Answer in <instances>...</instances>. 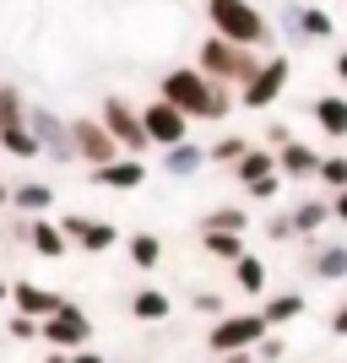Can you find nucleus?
I'll return each mask as SVG.
<instances>
[{"instance_id":"15","label":"nucleus","mask_w":347,"mask_h":363,"mask_svg":"<svg viewBox=\"0 0 347 363\" xmlns=\"http://www.w3.org/2000/svg\"><path fill=\"white\" fill-rule=\"evenodd\" d=\"M233 174H239V184H255V179H272V174H282V163H277V147H250L233 163Z\"/></svg>"},{"instance_id":"38","label":"nucleus","mask_w":347,"mask_h":363,"mask_svg":"<svg viewBox=\"0 0 347 363\" xmlns=\"http://www.w3.org/2000/svg\"><path fill=\"white\" fill-rule=\"evenodd\" d=\"M331 217H336V223H347V190H336V196H331Z\"/></svg>"},{"instance_id":"1","label":"nucleus","mask_w":347,"mask_h":363,"mask_svg":"<svg viewBox=\"0 0 347 363\" xmlns=\"http://www.w3.org/2000/svg\"><path fill=\"white\" fill-rule=\"evenodd\" d=\"M158 92H163L168 104H180L190 120H223L228 108H233V92H228V82L206 76L201 65H180V71H168L163 82H158Z\"/></svg>"},{"instance_id":"6","label":"nucleus","mask_w":347,"mask_h":363,"mask_svg":"<svg viewBox=\"0 0 347 363\" xmlns=\"http://www.w3.org/2000/svg\"><path fill=\"white\" fill-rule=\"evenodd\" d=\"M71 136H76V157H87L92 168H104L120 157V141H114V130H109L104 120H71Z\"/></svg>"},{"instance_id":"30","label":"nucleus","mask_w":347,"mask_h":363,"mask_svg":"<svg viewBox=\"0 0 347 363\" xmlns=\"http://www.w3.org/2000/svg\"><path fill=\"white\" fill-rule=\"evenodd\" d=\"M22 125V92L16 87H0V130Z\"/></svg>"},{"instance_id":"10","label":"nucleus","mask_w":347,"mask_h":363,"mask_svg":"<svg viewBox=\"0 0 347 363\" xmlns=\"http://www.w3.org/2000/svg\"><path fill=\"white\" fill-rule=\"evenodd\" d=\"M33 130H38V141H44V152L49 157H76V136H71V125L65 120H55V114H49V108H38V114H33Z\"/></svg>"},{"instance_id":"43","label":"nucleus","mask_w":347,"mask_h":363,"mask_svg":"<svg viewBox=\"0 0 347 363\" xmlns=\"http://www.w3.org/2000/svg\"><path fill=\"white\" fill-rule=\"evenodd\" d=\"M0 298H11V288H6V282H0Z\"/></svg>"},{"instance_id":"41","label":"nucleus","mask_w":347,"mask_h":363,"mask_svg":"<svg viewBox=\"0 0 347 363\" xmlns=\"http://www.w3.org/2000/svg\"><path fill=\"white\" fill-rule=\"evenodd\" d=\"M336 76H342V82H347V49H342V55H336Z\"/></svg>"},{"instance_id":"4","label":"nucleus","mask_w":347,"mask_h":363,"mask_svg":"<svg viewBox=\"0 0 347 363\" xmlns=\"http://www.w3.org/2000/svg\"><path fill=\"white\" fill-rule=\"evenodd\" d=\"M287 76H293L287 55H272V60H260V71H255V76H250V82L239 87V104H244V108H272L277 98H282Z\"/></svg>"},{"instance_id":"17","label":"nucleus","mask_w":347,"mask_h":363,"mask_svg":"<svg viewBox=\"0 0 347 363\" xmlns=\"http://www.w3.org/2000/svg\"><path fill=\"white\" fill-rule=\"evenodd\" d=\"M201 250H206L211 260H233L244 255V233H233V228H201Z\"/></svg>"},{"instance_id":"13","label":"nucleus","mask_w":347,"mask_h":363,"mask_svg":"<svg viewBox=\"0 0 347 363\" xmlns=\"http://www.w3.org/2000/svg\"><path fill=\"white\" fill-rule=\"evenodd\" d=\"M98 174V184H109V190H136L141 179H147V168H141V157L131 152V157H114V163H104V168H92Z\"/></svg>"},{"instance_id":"27","label":"nucleus","mask_w":347,"mask_h":363,"mask_svg":"<svg viewBox=\"0 0 347 363\" xmlns=\"http://www.w3.org/2000/svg\"><path fill=\"white\" fill-rule=\"evenodd\" d=\"M320 179H326V190H347V157L342 152H331V157H320Z\"/></svg>"},{"instance_id":"35","label":"nucleus","mask_w":347,"mask_h":363,"mask_svg":"<svg viewBox=\"0 0 347 363\" xmlns=\"http://www.w3.org/2000/svg\"><path fill=\"white\" fill-rule=\"evenodd\" d=\"M282 179L287 174H272V179H255V184H244V190H250V201H272L277 190H282Z\"/></svg>"},{"instance_id":"37","label":"nucleus","mask_w":347,"mask_h":363,"mask_svg":"<svg viewBox=\"0 0 347 363\" xmlns=\"http://www.w3.org/2000/svg\"><path fill=\"white\" fill-rule=\"evenodd\" d=\"M196 309H206V315H223V298H217V293H196Z\"/></svg>"},{"instance_id":"26","label":"nucleus","mask_w":347,"mask_h":363,"mask_svg":"<svg viewBox=\"0 0 347 363\" xmlns=\"http://www.w3.org/2000/svg\"><path fill=\"white\" fill-rule=\"evenodd\" d=\"M65 228H55V223H33V250H44V255H60L65 250Z\"/></svg>"},{"instance_id":"12","label":"nucleus","mask_w":347,"mask_h":363,"mask_svg":"<svg viewBox=\"0 0 347 363\" xmlns=\"http://www.w3.org/2000/svg\"><path fill=\"white\" fill-rule=\"evenodd\" d=\"M277 163H282L287 179H320V152L304 147V141H293V136L277 147Z\"/></svg>"},{"instance_id":"14","label":"nucleus","mask_w":347,"mask_h":363,"mask_svg":"<svg viewBox=\"0 0 347 363\" xmlns=\"http://www.w3.org/2000/svg\"><path fill=\"white\" fill-rule=\"evenodd\" d=\"M287 217H293V233H299V239H315L326 223H336V217H331V201H320V196L299 201V206H293Z\"/></svg>"},{"instance_id":"3","label":"nucleus","mask_w":347,"mask_h":363,"mask_svg":"<svg viewBox=\"0 0 347 363\" xmlns=\"http://www.w3.org/2000/svg\"><path fill=\"white\" fill-rule=\"evenodd\" d=\"M196 65L206 76H217V82H228V87H244V82L260 71V55L250 44H233V38H223V33H211L206 44H201Z\"/></svg>"},{"instance_id":"25","label":"nucleus","mask_w":347,"mask_h":363,"mask_svg":"<svg viewBox=\"0 0 347 363\" xmlns=\"http://www.w3.org/2000/svg\"><path fill=\"white\" fill-rule=\"evenodd\" d=\"M158 260H163V244L152 239V233H136V239H131V266H136V272H152Z\"/></svg>"},{"instance_id":"21","label":"nucleus","mask_w":347,"mask_h":363,"mask_svg":"<svg viewBox=\"0 0 347 363\" xmlns=\"http://www.w3.org/2000/svg\"><path fill=\"white\" fill-rule=\"evenodd\" d=\"M168 309H174V303H168V293H158V288H141L136 298H131V315H136V320H147V325L168 320Z\"/></svg>"},{"instance_id":"42","label":"nucleus","mask_w":347,"mask_h":363,"mask_svg":"<svg viewBox=\"0 0 347 363\" xmlns=\"http://www.w3.org/2000/svg\"><path fill=\"white\" fill-rule=\"evenodd\" d=\"M44 363H71V358H60V352H55V358H44Z\"/></svg>"},{"instance_id":"44","label":"nucleus","mask_w":347,"mask_h":363,"mask_svg":"<svg viewBox=\"0 0 347 363\" xmlns=\"http://www.w3.org/2000/svg\"><path fill=\"white\" fill-rule=\"evenodd\" d=\"M0 201H6V184H0Z\"/></svg>"},{"instance_id":"22","label":"nucleus","mask_w":347,"mask_h":363,"mask_svg":"<svg viewBox=\"0 0 347 363\" xmlns=\"http://www.w3.org/2000/svg\"><path fill=\"white\" fill-rule=\"evenodd\" d=\"M0 147L11 152V157H38V152H44V141H38V130H33V125H11V130H0Z\"/></svg>"},{"instance_id":"34","label":"nucleus","mask_w":347,"mask_h":363,"mask_svg":"<svg viewBox=\"0 0 347 363\" xmlns=\"http://www.w3.org/2000/svg\"><path fill=\"white\" fill-rule=\"evenodd\" d=\"M282 352H287V347H282V336H272V331L255 342V358H260V363H282Z\"/></svg>"},{"instance_id":"33","label":"nucleus","mask_w":347,"mask_h":363,"mask_svg":"<svg viewBox=\"0 0 347 363\" xmlns=\"http://www.w3.org/2000/svg\"><path fill=\"white\" fill-rule=\"evenodd\" d=\"M244 152H250V141H244V136H223L217 147H211V157H217V163H239Z\"/></svg>"},{"instance_id":"20","label":"nucleus","mask_w":347,"mask_h":363,"mask_svg":"<svg viewBox=\"0 0 347 363\" xmlns=\"http://www.w3.org/2000/svg\"><path fill=\"white\" fill-rule=\"evenodd\" d=\"M309 272H315L320 282H336V277H347V244H320Z\"/></svg>"},{"instance_id":"18","label":"nucleus","mask_w":347,"mask_h":363,"mask_svg":"<svg viewBox=\"0 0 347 363\" xmlns=\"http://www.w3.org/2000/svg\"><path fill=\"white\" fill-rule=\"evenodd\" d=\"M206 157H211V152H201L196 141H174V147H163V168L174 174V179H190Z\"/></svg>"},{"instance_id":"39","label":"nucleus","mask_w":347,"mask_h":363,"mask_svg":"<svg viewBox=\"0 0 347 363\" xmlns=\"http://www.w3.org/2000/svg\"><path fill=\"white\" fill-rule=\"evenodd\" d=\"M331 331L347 336V303H336V315H331Z\"/></svg>"},{"instance_id":"40","label":"nucleus","mask_w":347,"mask_h":363,"mask_svg":"<svg viewBox=\"0 0 347 363\" xmlns=\"http://www.w3.org/2000/svg\"><path fill=\"white\" fill-rule=\"evenodd\" d=\"M71 363H104V358H98V352H76Z\"/></svg>"},{"instance_id":"16","label":"nucleus","mask_w":347,"mask_h":363,"mask_svg":"<svg viewBox=\"0 0 347 363\" xmlns=\"http://www.w3.org/2000/svg\"><path fill=\"white\" fill-rule=\"evenodd\" d=\"M11 303L22 309V315H33V320H49L55 309H60V293H44V288H33V282H16L11 288Z\"/></svg>"},{"instance_id":"11","label":"nucleus","mask_w":347,"mask_h":363,"mask_svg":"<svg viewBox=\"0 0 347 363\" xmlns=\"http://www.w3.org/2000/svg\"><path fill=\"white\" fill-rule=\"evenodd\" d=\"M65 239L71 244H82V250H114V223H98V217H65Z\"/></svg>"},{"instance_id":"9","label":"nucleus","mask_w":347,"mask_h":363,"mask_svg":"<svg viewBox=\"0 0 347 363\" xmlns=\"http://www.w3.org/2000/svg\"><path fill=\"white\" fill-rule=\"evenodd\" d=\"M87 336H92L87 315L71 309V303H60V309L44 320V342H55V347H87Z\"/></svg>"},{"instance_id":"28","label":"nucleus","mask_w":347,"mask_h":363,"mask_svg":"<svg viewBox=\"0 0 347 363\" xmlns=\"http://www.w3.org/2000/svg\"><path fill=\"white\" fill-rule=\"evenodd\" d=\"M49 201H55L49 184H22V190H16V206H22V212H49Z\"/></svg>"},{"instance_id":"36","label":"nucleus","mask_w":347,"mask_h":363,"mask_svg":"<svg viewBox=\"0 0 347 363\" xmlns=\"http://www.w3.org/2000/svg\"><path fill=\"white\" fill-rule=\"evenodd\" d=\"M266 239H293V217H272V223H266Z\"/></svg>"},{"instance_id":"8","label":"nucleus","mask_w":347,"mask_h":363,"mask_svg":"<svg viewBox=\"0 0 347 363\" xmlns=\"http://www.w3.org/2000/svg\"><path fill=\"white\" fill-rule=\"evenodd\" d=\"M141 120H147V136L158 141V147H174V141H190V114H184L180 104H168V98L147 104V108H141Z\"/></svg>"},{"instance_id":"24","label":"nucleus","mask_w":347,"mask_h":363,"mask_svg":"<svg viewBox=\"0 0 347 363\" xmlns=\"http://www.w3.org/2000/svg\"><path fill=\"white\" fill-rule=\"evenodd\" d=\"M260 315H266V325H287V320H299L304 315V293H277Z\"/></svg>"},{"instance_id":"23","label":"nucleus","mask_w":347,"mask_h":363,"mask_svg":"<svg viewBox=\"0 0 347 363\" xmlns=\"http://www.w3.org/2000/svg\"><path fill=\"white\" fill-rule=\"evenodd\" d=\"M233 277H239V293H266V260L250 255V250L233 260Z\"/></svg>"},{"instance_id":"29","label":"nucleus","mask_w":347,"mask_h":363,"mask_svg":"<svg viewBox=\"0 0 347 363\" xmlns=\"http://www.w3.org/2000/svg\"><path fill=\"white\" fill-rule=\"evenodd\" d=\"M201 228H233V233H244V228H250V212H244V206H217Z\"/></svg>"},{"instance_id":"32","label":"nucleus","mask_w":347,"mask_h":363,"mask_svg":"<svg viewBox=\"0 0 347 363\" xmlns=\"http://www.w3.org/2000/svg\"><path fill=\"white\" fill-rule=\"evenodd\" d=\"M282 38L287 44H304L309 33H304V6H282Z\"/></svg>"},{"instance_id":"7","label":"nucleus","mask_w":347,"mask_h":363,"mask_svg":"<svg viewBox=\"0 0 347 363\" xmlns=\"http://www.w3.org/2000/svg\"><path fill=\"white\" fill-rule=\"evenodd\" d=\"M104 125L114 130V141H120L125 152H136V157L152 147V136H147V120H141V114H136L131 104H125V98H109V104H104Z\"/></svg>"},{"instance_id":"31","label":"nucleus","mask_w":347,"mask_h":363,"mask_svg":"<svg viewBox=\"0 0 347 363\" xmlns=\"http://www.w3.org/2000/svg\"><path fill=\"white\" fill-rule=\"evenodd\" d=\"M304 33H309V38H331L336 33V22L326 11H320V6H304Z\"/></svg>"},{"instance_id":"19","label":"nucleus","mask_w":347,"mask_h":363,"mask_svg":"<svg viewBox=\"0 0 347 363\" xmlns=\"http://www.w3.org/2000/svg\"><path fill=\"white\" fill-rule=\"evenodd\" d=\"M315 125L326 136H347V92H326L315 98Z\"/></svg>"},{"instance_id":"5","label":"nucleus","mask_w":347,"mask_h":363,"mask_svg":"<svg viewBox=\"0 0 347 363\" xmlns=\"http://www.w3.org/2000/svg\"><path fill=\"white\" fill-rule=\"evenodd\" d=\"M266 331H272V325H266V315H223L217 325H211L206 347H211V352H239V347H255Z\"/></svg>"},{"instance_id":"2","label":"nucleus","mask_w":347,"mask_h":363,"mask_svg":"<svg viewBox=\"0 0 347 363\" xmlns=\"http://www.w3.org/2000/svg\"><path fill=\"white\" fill-rule=\"evenodd\" d=\"M206 16H211V33H223V38H233V44L260 49L266 38H272V22L260 16L255 0H206Z\"/></svg>"}]
</instances>
